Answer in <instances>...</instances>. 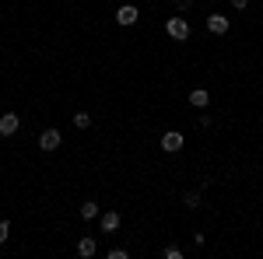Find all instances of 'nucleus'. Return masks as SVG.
I'll use <instances>...</instances> for the list:
<instances>
[{
	"label": "nucleus",
	"mask_w": 263,
	"mask_h": 259,
	"mask_svg": "<svg viewBox=\"0 0 263 259\" xmlns=\"http://www.w3.org/2000/svg\"><path fill=\"white\" fill-rule=\"evenodd\" d=\"M116 228H120V214L116 210H105L102 214V231H116Z\"/></svg>",
	"instance_id": "10"
},
{
	"label": "nucleus",
	"mask_w": 263,
	"mask_h": 259,
	"mask_svg": "<svg viewBox=\"0 0 263 259\" xmlns=\"http://www.w3.org/2000/svg\"><path fill=\"white\" fill-rule=\"evenodd\" d=\"M182 144H186V137H182L179 130H168V133L162 137V151H168V154H179Z\"/></svg>",
	"instance_id": "4"
},
{
	"label": "nucleus",
	"mask_w": 263,
	"mask_h": 259,
	"mask_svg": "<svg viewBox=\"0 0 263 259\" xmlns=\"http://www.w3.org/2000/svg\"><path fill=\"white\" fill-rule=\"evenodd\" d=\"M190 105H197V109H207V105H211V95H207V88H193V91H190Z\"/></svg>",
	"instance_id": "7"
},
{
	"label": "nucleus",
	"mask_w": 263,
	"mask_h": 259,
	"mask_svg": "<svg viewBox=\"0 0 263 259\" xmlns=\"http://www.w3.org/2000/svg\"><path fill=\"white\" fill-rule=\"evenodd\" d=\"M165 32H168V39L186 42V39H190V21L176 14V18H168V21H165Z\"/></svg>",
	"instance_id": "1"
},
{
	"label": "nucleus",
	"mask_w": 263,
	"mask_h": 259,
	"mask_svg": "<svg viewBox=\"0 0 263 259\" xmlns=\"http://www.w3.org/2000/svg\"><path fill=\"white\" fill-rule=\"evenodd\" d=\"M18 126H21V119L14 116V112H4V116H0V137H14Z\"/></svg>",
	"instance_id": "5"
},
{
	"label": "nucleus",
	"mask_w": 263,
	"mask_h": 259,
	"mask_svg": "<svg viewBox=\"0 0 263 259\" xmlns=\"http://www.w3.org/2000/svg\"><path fill=\"white\" fill-rule=\"evenodd\" d=\"M176 4H182V7H186V4H190V0H176Z\"/></svg>",
	"instance_id": "17"
},
{
	"label": "nucleus",
	"mask_w": 263,
	"mask_h": 259,
	"mask_svg": "<svg viewBox=\"0 0 263 259\" xmlns=\"http://www.w3.org/2000/svg\"><path fill=\"white\" fill-rule=\"evenodd\" d=\"M126 256H130V252L120 249V245H116V249H109V259H126Z\"/></svg>",
	"instance_id": "14"
},
{
	"label": "nucleus",
	"mask_w": 263,
	"mask_h": 259,
	"mask_svg": "<svg viewBox=\"0 0 263 259\" xmlns=\"http://www.w3.org/2000/svg\"><path fill=\"white\" fill-rule=\"evenodd\" d=\"M165 259H182V249L179 245H165Z\"/></svg>",
	"instance_id": "13"
},
{
	"label": "nucleus",
	"mask_w": 263,
	"mask_h": 259,
	"mask_svg": "<svg viewBox=\"0 0 263 259\" xmlns=\"http://www.w3.org/2000/svg\"><path fill=\"white\" fill-rule=\"evenodd\" d=\"M74 126H78V130H88V126H91V116H88V112H74Z\"/></svg>",
	"instance_id": "12"
},
{
	"label": "nucleus",
	"mask_w": 263,
	"mask_h": 259,
	"mask_svg": "<svg viewBox=\"0 0 263 259\" xmlns=\"http://www.w3.org/2000/svg\"><path fill=\"white\" fill-rule=\"evenodd\" d=\"M81 217L84 221H95V217H99V203H95V200H84V203H81Z\"/></svg>",
	"instance_id": "11"
},
{
	"label": "nucleus",
	"mask_w": 263,
	"mask_h": 259,
	"mask_svg": "<svg viewBox=\"0 0 263 259\" xmlns=\"http://www.w3.org/2000/svg\"><path fill=\"white\" fill-rule=\"evenodd\" d=\"M78 256H84V259L95 256V238H91V235H84V238L78 242Z\"/></svg>",
	"instance_id": "9"
},
{
	"label": "nucleus",
	"mask_w": 263,
	"mask_h": 259,
	"mask_svg": "<svg viewBox=\"0 0 263 259\" xmlns=\"http://www.w3.org/2000/svg\"><path fill=\"white\" fill-rule=\"evenodd\" d=\"M182 207H190V210H200V207H203L200 189H190V193H182Z\"/></svg>",
	"instance_id": "8"
},
{
	"label": "nucleus",
	"mask_w": 263,
	"mask_h": 259,
	"mask_svg": "<svg viewBox=\"0 0 263 259\" xmlns=\"http://www.w3.org/2000/svg\"><path fill=\"white\" fill-rule=\"evenodd\" d=\"M7 235H11V224H7V221H0V245L7 242Z\"/></svg>",
	"instance_id": "15"
},
{
	"label": "nucleus",
	"mask_w": 263,
	"mask_h": 259,
	"mask_svg": "<svg viewBox=\"0 0 263 259\" xmlns=\"http://www.w3.org/2000/svg\"><path fill=\"white\" fill-rule=\"evenodd\" d=\"M137 18H141V11H137L134 4H123V7H116V25H123V28L137 25Z\"/></svg>",
	"instance_id": "2"
},
{
	"label": "nucleus",
	"mask_w": 263,
	"mask_h": 259,
	"mask_svg": "<svg viewBox=\"0 0 263 259\" xmlns=\"http://www.w3.org/2000/svg\"><path fill=\"white\" fill-rule=\"evenodd\" d=\"M57 147H60V130H53V126H49V130H42V133H39V151L53 154Z\"/></svg>",
	"instance_id": "3"
},
{
	"label": "nucleus",
	"mask_w": 263,
	"mask_h": 259,
	"mask_svg": "<svg viewBox=\"0 0 263 259\" xmlns=\"http://www.w3.org/2000/svg\"><path fill=\"white\" fill-rule=\"evenodd\" d=\"M207 32L224 35V32H228V18H224V14H211V18H207Z\"/></svg>",
	"instance_id": "6"
},
{
	"label": "nucleus",
	"mask_w": 263,
	"mask_h": 259,
	"mask_svg": "<svg viewBox=\"0 0 263 259\" xmlns=\"http://www.w3.org/2000/svg\"><path fill=\"white\" fill-rule=\"evenodd\" d=\"M228 4H232L235 11H246V7H249V0H228Z\"/></svg>",
	"instance_id": "16"
}]
</instances>
